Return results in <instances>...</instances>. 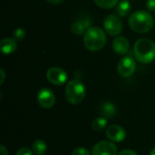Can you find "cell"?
<instances>
[{
    "instance_id": "cell-25",
    "label": "cell",
    "mask_w": 155,
    "mask_h": 155,
    "mask_svg": "<svg viewBox=\"0 0 155 155\" xmlns=\"http://www.w3.org/2000/svg\"><path fill=\"white\" fill-rule=\"evenodd\" d=\"M0 74H1V81H0V84H3L4 81H5V71L3 69L0 70Z\"/></svg>"
},
{
    "instance_id": "cell-9",
    "label": "cell",
    "mask_w": 155,
    "mask_h": 155,
    "mask_svg": "<svg viewBox=\"0 0 155 155\" xmlns=\"http://www.w3.org/2000/svg\"><path fill=\"white\" fill-rule=\"evenodd\" d=\"M92 155H118L117 147L112 142L102 141L93 147Z\"/></svg>"
},
{
    "instance_id": "cell-21",
    "label": "cell",
    "mask_w": 155,
    "mask_h": 155,
    "mask_svg": "<svg viewBox=\"0 0 155 155\" xmlns=\"http://www.w3.org/2000/svg\"><path fill=\"white\" fill-rule=\"evenodd\" d=\"M33 153L31 151V149L27 148V147H23V148H20L17 152L15 155H33Z\"/></svg>"
},
{
    "instance_id": "cell-12",
    "label": "cell",
    "mask_w": 155,
    "mask_h": 155,
    "mask_svg": "<svg viewBox=\"0 0 155 155\" xmlns=\"http://www.w3.org/2000/svg\"><path fill=\"white\" fill-rule=\"evenodd\" d=\"M129 42L124 36H117L113 42L114 51L117 54H124L129 51Z\"/></svg>"
},
{
    "instance_id": "cell-15",
    "label": "cell",
    "mask_w": 155,
    "mask_h": 155,
    "mask_svg": "<svg viewBox=\"0 0 155 155\" xmlns=\"http://www.w3.org/2000/svg\"><path fill=\"white\" fill-rule=\"evenodd\" d=\"M131 10H132V6L128 0L121 1L116 6V13L120 16H127L131 13Z\"/></svg>"
},
{
    "instance_id": "cell-13",
    "label": "cell",
    "mask_w": 155,
    "mask_h": 155,
    "mask_svg": "<svg viewBox=\"0 0 155 155\" xmlns=\"http://www.w3.org/2000/svg\"><path fill=\"white\" fill-rule=\"evenodd\" d=\"M16 49V44L15 39L5 38L0 42V50L4 54H10Z\"/></svg>"
},
{
    "instance_id": "cell-1",
    "label": "cell",
    "mask_w": 155,
    "mask_h": 155,
    "mask_svg": "<svg viewBox=\"0 0 155 155\" xmlns=\"http://www.w3.org/2000/svg\"><path fill=\"white\" fill-rule=\"evenodd\" d=\"M134 52L140 63L150 64L155 60V43L148 38H141L136 41Z\"/></svg>"
},
{
    "instance_id": "cell-18",
    "label": "cell",
    "mask_w": 155,
    "mask_h": 155,
    "mask_svg": "<svg viewBox=\"0 0 155 155\" xmlns=\"http://www.w3.org/2000/svg\"><path fill=\"white\" fill-rule=\"evenodd\" d=\"M94 3L101 8L110 9L116 5L118 0H94Z\"/></svg>"
},
{
    "instance_id": "cell-10",
    "label": "cell",
    "mask_w": 155,
    "mask_h": 155,
    "mask_svg": "<svg viewBox=\"0 0 155 155\" xmlns=\"http://www.w3.org/2000/svg\"><path fill=\"white\" fill-rule=\"evenodd\" d=\"M106 136L112 142L121 143L125 139L126 132L122 126L118 124H112L106 129Z\"/></svg>"
},
{
    "instance_id": "cell-20",
    "label": "cell",
    "mask_w": 155,
    "mask_h": 155,
    "mask_svg": "<svg viewBox=\"0 0 155 155\" xmlns=\"http://www.w3.org/2000/svg\"><path fill=\"white\" fill-rule=\"evenodd\" d=\"M71 155H90V152L84 147H77L72 152Z\"/></svg>"
},
{
    "instance_id": "cell-27",
    "label": "cell",
    "mask_w": 155,
    "mask_h": 155,
    "mask_svg": "<svg viewBox=\"0 0 155 155\" xmlns=\"http://www.w3.org/2000/svg\"><path fill=\"white\" fill-rule=\"evenodd\" d=\"M150 155H155V147L153 149V151L151 152V153H150Z\"/></svg>"
},
{
    "instance_id": "cell-17",
    "label": "cell",
    "mask_w": 155,
    "mask_h": 155,
    "mask_svg": "<svg viewBox=\"0 0 155 155\" xmlns=\"http://www.w3.org/2000/svg\"><path fill=\"white\" fill-rule=\"evenodd\" d=\"M107 124H108L107 118H105L104 116L97 117L92 122V128H93V130H94L96 132H101L106 127Z\"/></svg>"
},
{
    "instance_id": "cell-23",
    "label": "cell",
    "mask_w": 155,
    "mask_h": 155,
    "mask_svg": "<svg viewBox=\"0 0 155 155\" xmlns=\"http://www.w3.org/2000/svg\"><path fill=\"white\" fill-rule=\"evenodd\" d=\"M118 155H138L133 150H124Z\"/></svg>"
},
{
    "instance_id": "cell-19",
    "label": "cell",
    "mask_w": 155,
    "mask_h": 155,
    "mask_svg": "<svg viewBox=\"0 0 155 155\" xmlns=\"http://www.w3.org/2000/svg\"><path fill=\"white\" fill-rule=\"evenodd\" d=\"M25 36V30H24L23 28H21V27L16 28V29L13 32V37H14V39H15V40L20 41V40L24 39Z\"/></svg>"
},
{
    "instance_id": "cell-5",
    "label": "cell",
    "mask_w": 155,
    "mask_h": 155,
    "mask_svg": "<svg viewBox=\"0 0 155 155\" xmlns=\"http://www.w3.org/2000/svg\"><path fill=\"white\" fill-rule=\"evenodd\" d=\"M104 26L105 31L112 36L118 35L123 31V23L121 19L114 15H109L105 17Z\"/></svg>"
},
{
    "instance_id": "cell-7",
    "label": "cell",
    "mask_w": 155,
    "mask_h": 155,
    "mask_svg": "<svg viewBox=\"0 0 155 155\" xmlns=\"http://www.w3.org/2000/svg\"><path fill=\"white\" fill-rule=\"evenodd\" d=\"M36 100L42 108L50 109L54 105L55 96L52 90L48 88H42L37 93Z\"/></svg>"
},
{
    "instance_id": "cell-22",
    "label": "cell",
    "mask_w": 155,
    "mask_h": 155,
    "mask_svg": "<svg viewBox=\"0 0 155 155\" xmlns=\"http://www.w3.org/2000/svg\"><path fill=\"white\" fill-rule=\"evenodd\" d=\"M146 7L149 11H155V0H147Z\"/></svg>"
},
{
    "instance_id": "cell-2",
    "label": "cell",
    "mask_w": 155,
    "mask_h": 155,
    "mask_svg": "<svg viewBox=\"0 0 155 155\" xmlns=\"http://www.w3.org/2000/svg\"><path fill=\"white\" fill-rule=\"evenodd\" d=\"M106 43V35L104 30L97 26L89 27L84 33V46L92 52L101 50Z\"/></svg>"
},
{
    "instance_id": "cell-24",
    "label": "cell",
    "mask_w": 155,
    "mask_h": 155,
    "mask_svg": "<svg viewBox=\"0 0 155 155\" xmlns=\"http://www.w3.org/2000/svg\"><path fill=\"white\" fill-rule=\"evenodd\" d=\"M0 155H8V152L4 145L0 146Z\"/></svg>"
},
{
    "instance_id": "cell-8",
    "label": "cell",
    "mask_w": 155,
    "mask_h": 155,
    "mask_svg": "<svg viewBox=\"0 0 155 155\" xmlns=\"http://www.w3.org/2000/svg\"><path fill=\"white\" fill-rule=\"evenodd\" d=\"M47 80L54 85H63L67 80V74L59 67H51L46 72Z\"/></svg>"
},
{
    "instance_id": "cell-4",
    "label": "cell",
    "mask_w": 155,
    "mask_h": 155,
    "mask_svg": "<svg viewBox=\"0 0 155 155\" xmlns=\"http://www.w3.org/2000/svg\"><path fill=\"white\" fill-rule=\"evenodd\" d=\"M84 84L77 79L68 82L65 87V97L71 104H79L85 97Z\"/></svg>"
},
{
    "instance_id": "cell-14",
    "label": "cell",
    "mask_w": 155,
    "mask_h": 155,
    "mask_svg": "<svg viewBox=\"0 0 155 155\" xmlns=\"http://www.w3.org/2000/svg\"><path fill=\"white\" fill-rule=\"evenodd\" d=\"M100 113L105 118H112L116 114V107L114 104L110 102H105L100 106Z\"/></svg>"
},
{
    "instance_id": "cell-26",
    "label": "cell",
    "mask_w": 155,
    "mask_h": 155,
    "mask_svg": "<svg viewBox=\"0 0 155 155\" xmlns=\"http://www.w3.org/2000/svg\"><path fill=\"white\" fill-rule=\"evenodd\" d=\"M64 0H47V2H49L50 4H53V5H57V4H60L62 3Z\"/></svg>"
},
{
    "instance_id": "cell-11",
    "label": "cell",
    "mask_w": 155,
    "mask_h": 155,
    "mask_svg": "<svg viewBox=\"0 0 155 155\" xmlns=\"http://www.w3.org/2000/svg\"><path fill=\"white\" fill-rule=\"evenodd\" d=\"M91 21L88 17L81 18L80 20L74 21L71 25V30L74 34L77 35H81L86 32V30L91 27Z\"/></svg>"
},
{
    "instance_id": "cell-6",
    "label": "cell",
    "mask_w": 155,
    "mask_h": 155,
    "mask_svg": "<svg viewBox=\"0 0 155 155\" xmlns=\"http://www.w3.org/2000/svg\"><path fill=\"white\" fill-rule=\"evenodd\" d=\"M136 69V62L131 56H125L120 60L117 65L118 73L123 77H130Z\"/></svg>"
},
{
    "instance_id": "cell-16",
    "label": "cell",
    "mask_w": 155,
    "mask_h": 155,
    "mask_svg": "<svg viewBox=\"0 0 155 155\" xmlns=\"http://www.w3.org/2000/svg\"><path fill=\"white\" fill-rule=\"evenodd\" d=\"M47 145L44 140H36L33 143V152L36 155H44L46 153Z\"/></svg>"
},
{
    "instance_id": "cell-3",
    "label": "cell",
    "mask_w": 155,
    "mask_h": 155,
    "mask_svg": "<svg viewBox=\"0 0 155 155\" xmlns=\"http://www.w3.org/2000/svg\"><path fill=\"white\" fill-rule=\"evenodd\" d=\"M129 25L131 28L139 34L149 32L153 26V19L150 13L140 10L133 13L129 17Z\"/></svg>"
}]
</instances>
